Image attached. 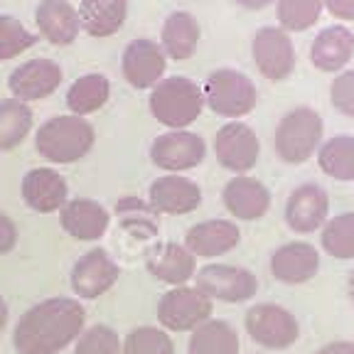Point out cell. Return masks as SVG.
<instances>
[{
  "instance_id": "obj_1",
  "label": "cell",
  "mask_w": 354,
  "mask_h": 354,
  "mask_svg": "<svg viewBox=\"0 0 354 354\" xmlns=\"http://www.w3.org/2000/svg\"><path fill=\"white\" fill-rule=\"evenodd\" d=\"M86 313L74 298H47L17 320L12 347L17 354H59L84 332Z\"/></svg>"
},
{
  "instance_id": "obj_2",
  "label": "cell",
  "mask_w": 354,
  "mask_h": 354,
  "mask_svg": "<svg viewBox=\"0 0 354 354\" xmlns=\"http://www.w3.org/2000/svg\"><path fill=\"white\" fill-rule=\"evenodd\" d=\"M96 143L94 126L82 116L66 113V116H52L39 126L35 136V148L39 158L55 165H72L91 153Z\"/></svg>"
},
{
  "instance_id": "obj_3",
  "label": "cell",
  "mask_w": 354,
  "mask_h": 354,
  "mask_svg": "<svg viewBox=\"0 0 354 354\" xmlns=\"http://www.w3.org/2000/svg\"><path fill=\"white\" fill-rule=\"evenodd\" d=\"M150 113L170 131H185L205 109L202 86L187 77H165L150 88Z\"/></svg>"
},
{
  "instance_id": "obj_4",
  "label": "cell",
  "mask_w": 354,
  "mask_h": 354,
  "mask_svg": "<svg viewBox=\"0 0 354 354\" xmlns=\"http://www.w3.org/2000/svg\"><path fill=\"white\" fill-rule=\"evenodd\" d=\"M325 123L310 106H295L278 121L273 133V150L286 165H303L322 145Z\"/></svg>"
},
{
  "instance_id": "obj_5",
  "label": "cell",
  "mask_w": 354,
  "mask_h": 354,
  "mask_svg": "<svg viewBox=\"0 0 354 354\" xmlns=\"http://www.w3.org/2000/svg\"><path fill=\"white\" fill-rule=\"evenodd\" d=\"M202 96H205V106H209V111H214L216 116L234 118V121L249 116L259 101V91L249 74L232 69V66H221L209 72L202 86Z\"/></svg>"
},
{
  "instance_id": "obj_6",
  "label": "cell",
  "mask_w": 354,
  "mask_h": 354,
  "mask_svg": "<svg viewBox=\"0 0 354 354\" xmlns=\"http://www.w3.org/2000/svg\"><path fill=\"white\" fill-rule=\"evenodd\" d=\"M243 325L249 337L266 349H288L300 339L298 317L276 303H259L249 308Z\"/></svg>"
},
{
  "instance_id": "obj_7",
  "label": "cell",
  "mask_w": 354,
  "mask_h": 354,
  "mask_svg": "<svg viewBox=\"0 0 354 354\" xmlns=\"http://www.w3.org/2000/svg\"><path fill=\"white\" fill-rule=\"evenodd\" d=\"M194 288H199L209 300L219 303H246L259 293V278L232 263H207L194 273Z\"/></svg>"
},
{
  "instance_id": "obj_8",
  "label": "cell",
  "mask_w": 354,
  "mask_h": 354,
  "mask_svg": "<svg viewBox=\"0 0 354 354\" xmlns=\"http://www.w3.org/2000/svg\"><path fill=\"white\" fill-rule=\"evenodd\" d=\"M214 300L207 298L194 286H175L170 288L158 303V320L162 330L170 332H192L202 322L212 317Z\"/></svg>"
},
{
  "instance_id": "obj_9",
  "label": "cell",
  "mask_w": 354,
  "mask_h": 354,
  "mask_svg": "<svg viewBox=\"0 0 354 354\" xmlns=\"http://www.w3.org/2000/svg\"><path fill=\"white\" fill-rule=\"evenodd\" d=\"M214 155L224 170L246 175L261 158V140L256 131L243 121H229L214 136Z\"/></svg>"
},
{
  "instance_id": "obj_10",
  "label": "cell",
  "mask_w": 354,
  "mask_h": 354,
  "mask_svg": "<svg viewBox=\"0 0 354 354\" xmlns=\"http://www.w3.org/2000/svg\"><path fill=\"white\" fill-rule=\"evenodd\" d=\"M207 158V143L199 133L192 131H167L153 140L150 145V160L155 167H160L172 175L187 172L202 165Z\"/></svg>"
},
{
  "instance_id": "obj_11",
  "label": "cell",
  "mask_w": 354,
  "mask_h": 354,
  "mask_svg": "<svg viewBox=\"0 0 354 354\" xmlns=\"http://www.w3.org/2000/svg\"><path fill=\"white\" fill-rule=\"evenodd\" d=\"M251 55L268 82L281 84L295 72L293 39L281 28H261L251 39Z\"/></svg>"
},
{
  "instance_id": "obj_12",
  "label": "cell",
  "mask_w": 354,
  "mask_h": 354,
  "mask_svg": "<svg viewBox=\"0 0 354 354\" xmlns=\"http://www.w3.org/2000/svg\"><path fill=\"white\" fill-rule=\"evenodd\" d=\"M62 79H64V72L55 59L37 57V59L22 62L20 66L12 69L8 77V88H10L12 99L30 104V101H42L55 94Z\"/></svg>"
},
{
  "instance_id": "obj_13",
  "label": "cell",
  "mask_w": 354,
  "mask_h": 354,
  "mask_svg": "<svg viewBox=\"0 0 354 354\" xmlns=\"http://www.w3.org/2000/svg\"><path fill=\"white\" fill-rule=\"evenodd\" d=\"M330 219V194L317 183H303L288 194L286 224L295 234H315Z\"/></svg>"
},
{
  "instance_id": "obj_14",
  "label": "cell",
  "mask_w": 354,
  "mask_h": 354,
  "mask_svg": "<svg viewBox=\"0 0 354 354\" xmlns=\"http://www.w3.org/2000/svg\"><path fill=\"white\" fill-rule=\"evenodd\" d=\"M165 69L167 57L160 42L155 39L138 37L128 42V47L123 50L121 72L133 88H153L160 79H165Z\"/></svg>"
},
{
  "instance_id": "obj_15",
  "label": "cell",
  "mask_w": 354,
  "mask_h": 354,
  "mask_svg": "<svg viewBox=\"0 0 354 354\" xmlns=\"http://www.w3.org/2000/svg\"><path fill=\"white\" fill-rule=\"evenodd\" d=\"M121 268L104 249H91L74 263L72 268V290L79 298L94 300L109 293L116 286Z\"/></svg>"
},
{
  "instance_id": "obj_16",
  "label": "cell",
  "mask_w": 354,
  "mask_h": 354,
  "mask_svg": "<svg viewBox=\"0 0 354 354\" xmlns=\"http://www.w3.org/2000/svg\"><path fill=\"white\" fill-rule=\"evenodd\" d=\"M320 273V251L308 241H288L271 254V276L286 286H303Z\"/></svg>"
},
{
  "instance_id": "obj_17",
  "label": "cell",
  "mask_w": 354,
  "mask_h": 354,
  "mask_svg": "<svg viewBox=\"0 0 354 354\" xmlns=\"http://www.w3.org/2000/svg\"><path fill=\"white\" fill-rule=\"evenodd\" d=\"M148 205L158 214H189L202 205V187L194 180L165 172L148 189Z\"/></svg>"
},
{
  "instance_id": "obj_18",
  "label": "cell",
  "mask_w": 354,
  "mask_h": 354,
  "mask_svg": "<svg viewBox=\"0 0 354 354\" xmlns=\"http://www.w3.org/2000/svg\"><path fill=\"white\" fill-rule=\"evenodd\" d=\"M221 202H224L229 214L236 219L259 221L271 209V192L256 177L236 175L221 189Z\"/></svg>"
},
{
  "instance_id": "obj_19",
  "label": "cell",
  "mask_w": 354,
  "mask_h": 354,
  "mask_svg": "<svg viewBox=\"0 0 354 354\" xmlns=\"http://www.w3.org/2000/svg\"><path fill=\"white\" fill-rule=\"evenodd\" d=\"M22 199L32 212L52 214L69 202V185L52 167H32L22 177Z\"/></svg>"
},
{
  "instance_id": "obj_20",
  "label": "cell",
  "mask_w": 354,
  "mask_h": 354,
  "mask_svg": "<svg viewBox=\"0 0 354 354\" xmlns=\"http://www.w3.org/2000/svg\"><path fill=\"white\" fill-rule=\"evenodd\" d=\"M241 241V232L229 219H207L199 221L185 234V249L194 259H214L234 251Z\"/></svg>"
},
{
  "instance_id": "obj_21",
  "label": "cell",
  "mask_w": 354,
  "mask_h": 354,
  "mask_svg": "<svg viewBox=\"0 0 354 354\" xmlns=\"http://www.w3.org/2000/svg\"><path fill=\"white\" fill-rule=\"evenodd\" d=\"M145 268L155 281L167 286H187L197 273V259L185 249V243H158L145 254Z\"/></svg>"
},
{
  "instance_id": "obj_22",
  "label": "cell",
  "mask_w": 354,
  "mask_h": 354,
  "mask_svg": "<svg viewBox=\"0 0 354 354\" xmlns=\"http://www.w3.org/2000/svg\"><path fill=\"white\" fill-rule=\"evenodd\" d=\"M35 25L55 47H69L82 32L79 10L69 0H39V6L35 8Z\"/></svg>"
},
{
  "instance_id": "obj_23",
  "label": "cell",
  "mask_w": 354,
  "mask_h": 354,
  "mask_svg": "<svg viewBox=\"0 0 354 354\" xmlns=\"http://www.w3.org/2000/svg\"><path fill=\"white\" fill-rule=\"evenodd\" d=\"M59 224L77 241H96L109 229L111 214L96 199L77 197V199H69L59 209Z\"/></svg>"
},
{
  "instance_id": "obj_24",
  "label": "cell",
  "mask_w": 354,
  "mask_h": 354,
  "mask_svg": "<svg viewBox=\"0 0 354 354\" xmlns=\"http://www.w3.org/2000/svg\"><path fill=\"white\" fill-rule=\"evenodd\" d=\"M354 57V32L347 25L322 28L310 44V62L327 74L342 72Z\"/></svg>"
},
{
  "instance_id": "obj_25",
  "label": "cell",
  "mask_w": 354,
  "mask_h": 354,
  "mask_svg": "<svg viewBox=\"0 0 354 354\" xmlns=\"http://www.w3.org/2000/svg\"><path fill=\"white\" fill-rule=\"evenodd\" d=\"M199 39H202V28H199V20L192 12L175 10L162 22L160 47L167 59L187 62L197 52Z\"/></svg>"
},
{
  "instance_id": "obj_26",
  "label": "cell",
  "mask_w": 354,
  "mask_h": 354,
  "mask_svg": "<svg viewBox=\"0 0 354 354\" xmlns=\"http://www.w3.org/2000/svg\"><path fill=\"white\" fill-rule=\"evenodd\" d=\"M82 32L88 37H111L126 25L128 0H82L79 3Z\"/></svg>"
},
{
  "instance_id": "obj_27",
  "label": "cell",
  "mask_w": 354,
  "mask_h": 354,
  "mask_svg": "<svg viewBox=\"0 0 354 354\" xmlns=\"http://www.w3.org/2000/svg\"><path fill=\"white\" fill-rule=\"evenodd\" d=\"M239 349H241V339L234 325L214 317L194 327L187 344L189 354H239Z\"/></svg>"
},
{
  "instance_id": "obj_28",
  "label": "cell",
  "mask_w": 354,
  "mask_h": 354,
  "mask_svg": "<svg viewBox=\"0 0 354 354\" xmlns=\"http://www.w3.org/2000/svg\"><path fill=\"white\" fill-rule=\"evenodd\" d=\"M317 165L337 183H354V136L339 133L322 140L317 148Z\"/></svg>"
},
{
  "instance_id": "obj_29",
  "label": "cell",
  "mask_w": 354,
  "mask_h": 354,
  "mask_svg": "<svg viewBox=\"0 0 354 354\" xmlns=\"http://www.w3.org/2000/svg\"><path fill=\"white\" fill-rule=\"evenodd\" d=\"M111 96V82L99 72H88L79 77L77 82L66 91V109L72 111L74 116H88L96 113L106 106Z\"/></svg>"
},
{
  "instance_id": "obj_30",
  "label": "cell",
  "mask_w": 354,
  "mask_h": 354,
  "mask_svg": "<svg viewBox=\"0 0 354 354\" xmlns=\"http://www.w3.org/2000/svg\"><path fill=\"white\" fill-rule=\"evenodd\" d=\"M32 131V111L25 101H0V150H15Z\"/></svg>"
},
{
  "instance_id": "obj_31",
  "label": "cell",
  "mask_w": 354,
  "mask_h": 354,
  "mask_svg": "<svg viewBox=\"0 0 354 354\" xmlns=\"http://www.w3.org/2000/svg\"><path fill=\"white\" fill-rule=\"evenodd\" d=\"M116 214L121 216V224L126 232H131L138 239H153L160 232V216L148 202L138 197H123L116 205Z\"/></svg>"
},
{
  "instance_id": "obj_32",
  "label": "cell",
  "mask_w": 354,
  "mask_h": 354,
  "mask_svg": "<svg viewBox=\"0 0 354 354\" xmlns=\"http://www.w3.org/2000/svg\"><path fill=\"white\" fill-rule=\"evenodd\" d=\"M322 251L337 261L354 259V212L330 216L322 227Z\"/></svg>"
},
{
  "instance_id": "obj_33",
  "label": "cell",
  "mask_w": 354,
  "mask_h": 354,
  "mask_svg": "<svg viewBox=\"0 0 354 354\" xmlns=\"http://www.w3.org/2000/svg\"><path fill=\"white\" fill-rule=\"evenodd\" d=\"M322 10H325L322 0H278V28L286 32H305L320 20Z\"/></svg>"
},
{
  "instance_id": "obj_34",
  "label": "cell",
  "mask_w": 354,
  "mask_h": 354,
  "mask_svg": "<svg viewBox=\"0 0 354 354\" xmlns=\"http://www.w3.org/2000/svg\"><path fill=\"white\" fill-rule=\"evenodd\" d=\"M123 354H175V344L162 327L143 325L126 335Z\"/></svg>"
},
{
  "instance_id": "obj_35",
  "label": "cell",
  "mask_w": 354,
  "mask_h": 354,
  "mask_svg": "<svg viewBox=\"0 0 354 354\" xmlns=\"http://www.w3.org/2000/svg\"><path fill=\"white\" fill-rule=\"evenodd\" d=\"M37 42L35 32H30L17 17L0 15V62L15 59L22 52H28Z\"/></svg>"
},
{
  "instance_id": "obj_36",
  "label": "cell",
  "mask_w": 354,
  "mask_h": 354,
  "mask_svg": "<svg viewBox=\"0 0 354 354\" xmlns=\"http://www.w3.org/2000/svg\"><path fill=\"white\" fill-rule=\"evenodd\" d=\"M74 354H123V344L113 327L94 325L79 335Z\"/></svg>"
},
{
  "instance_id": "obj_37",
  "label": "cell",
  "mask_w": 354,
  "mask_h": 354,
  "mask_svg": "<svg viewBox=\"0 0 354 354\" xmlns=\"http://www.w3.org/2000/svg\"><path fill=\"white\" fill-rule=\"evenodd\" d=\"M330 101L342 116L354 118V69H342L330 84Z\"/></svg>"
},
{
  "instance_id": "obj_38",
  "label": "cell",
  "mask_w": 354,
  "mask_h": 354,
  "mask_svg": "<svg viewBox=\"0 0 354 354\" xmlns=\"http://www.w3.org/2000/svg\"><path fill=\"white\" fill-rule=\"evenodd\" d=\"M15 243H17L15 221H12L6 212H0V256L10 254V251L15 249Z\"/></svg>"
},
{
  "instance_id": "obj_39",
  "label": "cell",
  "mask_w": 354,
  "mask_h": 354,
  "mask_svg": "<svg viewBox=\"0 0 354 354\" xmlns=\"http://www.w3.org/2000/svg\"><path fill=\"white\" fill-rule=\"evenodd\" d=\"M322 6L335 20H354V0H322Z\"/></svg>"
},
{
  "instance_id": "obj_40",
  "label": "cell",
  "mask_w": 354,
  "mask_h": 354,
  "mask_svg": "<svg viewBox=\"0 0 354 354\" xmlns=\"http://www.w3.org/2000/svg\"><path fill=\"white\" fill-rule=\"evenodd\" d=\"M315 354H354V342L352 339H335V342L322 344Z\"/></svg>"
},
{
  "instance_id": "obj_41",
  "label": "cell",
  "mask_w": 354,
  "mask_h": 354,
  "mask_svg": "<svg viewBox=\"0 0 354 354\" xmlns=\"http://www.w3.org/2000/svg\"><path fill=\"white\" fill-rule=\"evenodd\" d=\"M236 6H241L243 10H263V8L273 6L278 0H234Z\"/></svg>"
},
{
  "instance_id": "obj_42",
  "label": "cell",
  "mask_w": 354,
  "mask_h": 354,
  "mask_svg": "<svg viewBox=\"0 0 354 354\" xmlns=\"http://www.w3.org/2000/svg\"><path fill=\"white\" fill-rule=\"evenodd\" d=\"M6 325H8V303H6V298L0 295V332L6 330Z\"/></svg>"
},
{
  "instance_id": "obj_43",
  "label": "cell",
  "mask_w": 354,
  "mask_h": 354,
  "mask_svg": "<svg viewBox=\"0 0 354 354\" xmlns=\"http://www.w3.org/2000/svg\"><path fill=\"white\" fill-rule=\"evenodd\" d=\"M347 295H349V300L354 303V271L349 273V278H347Z\"/></svg>"
}]
</instances>
